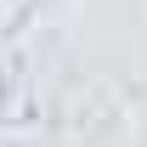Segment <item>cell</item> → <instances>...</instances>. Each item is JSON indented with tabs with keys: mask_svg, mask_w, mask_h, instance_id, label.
I'll list each match as a JSON object with an SVG mask.
<instances>
[{
	"mask_svg": "<svg viewBox=\"0 0 147 147\" xmlns=\"http://www.w3.org/2000/svg\"><path fill=\"white\" fill-rule=\"evenodd\" d=\"M0 102H6V79H0Z\"/></svg>",
	"mask_w": 147,
	"mask_h": 147,
	"instance_id": "obj_1",
	"label": "cell"
}]
</instances>
